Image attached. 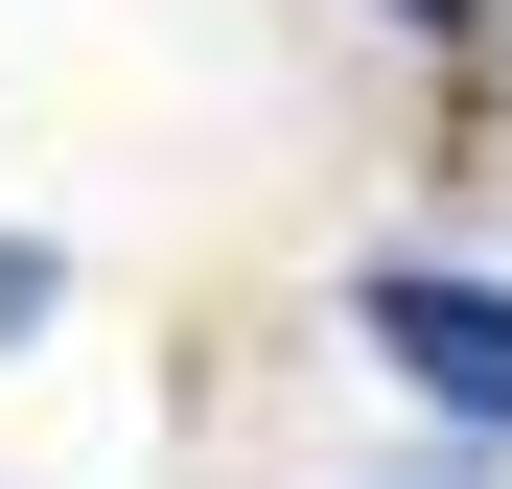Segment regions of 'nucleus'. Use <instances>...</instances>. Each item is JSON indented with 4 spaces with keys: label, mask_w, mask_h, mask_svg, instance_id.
Segmentation results:
<instances>
[{
    "label": "nucleus",
    "mask_w": 512,
    "mask_h": 489,
    "mask_svg": "<svg viewBox=\"0 0 512 489\" xmlns=\"http://www.w3.org/2000/svg\"><path fill=\"white\" fill-rule=\"evenodd\" d=\"M419 24H443V0H419Z\"/></svg>",
    "instance_id": "f03ea898"
},
{
    "label": "nucleus",
    "mask_w": 512,
    "mask_h": 489,
    "mask_svg": "<svg viewBox=\"0 0 512 489\" xmlns=\"http://www.w3.org/2000/svg\"><path fill=\"white\" fill-rule=\"evenodd\" d=\"M373 350L443 420H512V280H373Z\"/></svg>",
    "instance_id": "f257e3e1"
}]
</instances>
